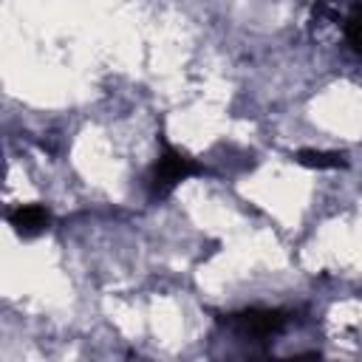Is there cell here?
<instances>
[{"mask_svg": "<svg viewBox=\"0 0 362 362\" xmlns=\"http://www.w3.org/2000/svg\"><path fill=\"white\" fill-rule=\"evenodd\" d=\"M195 173H201V167L189 156H184L181 150H175L167 141H161V156H158V161H156V167L150 173V195L153 198H164L181 181H187Z\"/></svg>", "mask_w": 362, "mask_h": 362, "instance_id": "cell-1", "label": "cell"}, {"mask_svg": "<svg viewBox=\"0 0 362 362\" xmlns=\"http://www.w3.org/2000/svg\"><path fill=\"white\" fill-rule=\"evenodd\" d=\"M229 325H235L246 337H274L286 325V314L277 308H249L229 317Z\"/></svg>", "mask_w": 362, "mask_h": 362, "instance_id": "cell-2", "label": "cell"}, {"mask_svg": "<svg viewBox=\"0 0 362 362\" xmlns=\"http://www.w3.org/2000/svg\"><path fill=\"white\" fill-rule=\"evenodd\" d=\"M48 221H51V215H48V209H45L42 204H23V206L11 209V215H8V223H11L14 232L23 235V238L40 235V232L48 226Z\"/></svg>", "mask_w": 362, "mask_h": 362, "instance_id": "cell-3", "label": "cell"}, {"mask_svg": "<svg viewBox=\"0 0 362 362\" xmlns=\"http://www.w3.org/2000/svg\"><path fill=\"white\" fill-rule=\"evenodd\" d=\"M297 161L303 167H311V170H339L345 167V156L342 153H334V150H300L297 153Z\"/></svg>", "mask_w": 362, "mask_h": 362, "instance_id": "cell-4", "label": "cell"}, {"mask_svg": "<svg viewBox=\"0 0 362 362\" xmlns=\"http://www.w3.org/2000/svg\"><path fill=\"white\" fill-rule=\"evenodd\" d=\"M345 37H348L351 48L362 57V11H354V14L348 17V23H345Z\"/></svg>", "mask_w": 362, "mask_h": 362, "instance_id": "cell-5", "label": "cell"}]
</instances>
